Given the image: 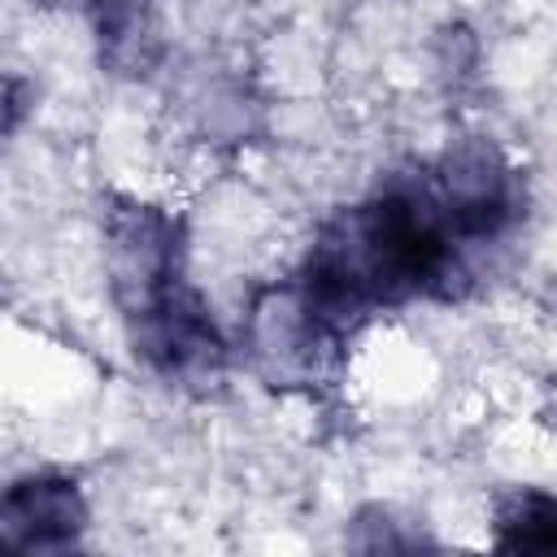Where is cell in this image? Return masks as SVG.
Here are the masks:
<instances>
[{"mask_svg":"<svg viewBox=\"0 0 557 557\" xmlns=\"http://www.w3.org/2000/svg\"><path fill=\"white\" fill-rule=\"evenodd\" d=\"M109 261L126 318H139L178 287V226L152 205H126L109 222Z\"/></svg>","mask_w":557,"mask_h":557,"instance_id":"1","label":"cell"},{"mask_svg":"<svg viewBox=\"0 0 557 557\" xmlns=\"http://www.w3.org/2000/svg\"><path fill=\"white\" fill-rule=\"evenodd\" d=\"M431 196L453 239H492L513 218V174L492 144L448 152Z\"/></svg>","mask_w":557,"mask_h":557,"instance_id":"2","label":"cell"},{"mask_svg":"<svg viewBox=\"0 0 557 557\" xmlns=\"http://www.w3.org/2000/svg\"><path fill=\"white\" fill-rule=\"evenodd\" d=\"M83 522H87L83 492L74 479H61V474H35L13 483L0 509V535L22 553L65 548L78 540Z\"/></svg>","mask_w":557,"mask_h":557,"instance_id":"3","label":"cell"},{"mask_svg":"<svg viewBox=\"0 0 557 557\" xmlns=\"http://www.w3.org/2000/svg\"><path fill=\"white\" fill-rule=\"evenodd\" d=\"M496 544L527 553H557V496L548 492L509 496L496 518Z\"/></svg>","mask_w":557,"mask_h":557,"instance_id":"4","label":"cell"}]
</instances>
